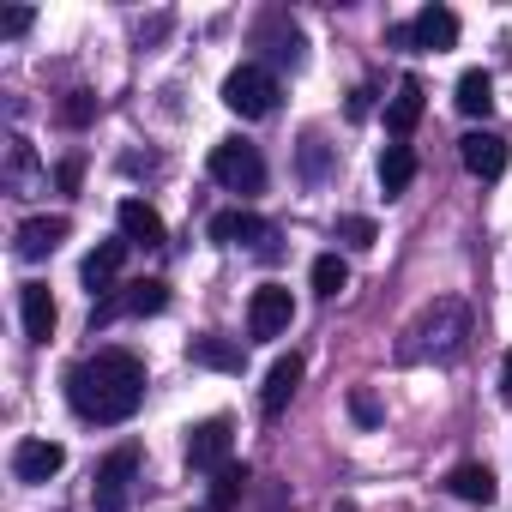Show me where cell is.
<instances>
[{"label": "cell", "mask_w": 512, "mask_h": 512, "mask_svg": "<svg viewBox=\"0 0 512 512\" xmlns=\"http://www.w3.org/2000/svg\"><path fill=\"white\" fill-rule=\"evenodd\" d=\"M67 404L85 422H97V428L127 422L145 404V362L133 350H97V356H85L67 374Z\"/></svg>", "instance_id": "6da1fadb"}, {"label": "cell", "mask_w": 512, "mask_h": 512, "mask_svg": "<svg viewBox=\"0 0 512 512\" xmlns=\"http://www.w3.org/2000/svg\"><path fill=\"white\" fill-rule=\"evenodd\" d=\"M464 344H470V308L458 296H440L404 326L398 362H410V368L416 362H452V356H464Z\"/></svg>", "instance_id": "7a4b0ae2"}, {"label": "cell", "mask_w": 512, "mask_h": 512, "mask_svg": "<svg viewBox=\"0 0 512 512\" xmlns=\"http://www.w3.org/2000/svg\"><path fill=\"white\" fill-rule=\"evenodd\" d=\"M278 73L272 67H235L229 79H223V109L229 115H241V121H266L272 109H278Z\"/></svg>", "instance_id": "3957f363"}, {"label": "cell", "mask_w": 512, "mask_h": 512, "mask_svg": "<svg viewBox=\"0 0 512 512\" xmlns=\"http://www.w3.org/2000/svg\"><path fill=\"white\" fill-rule=\"evenodd\" d=\"M211 181H223L229 193H260L266 187V157L241 139H223V145H211Z\"/></svg>", "instance_id": "277c9868"}, {"label": "cell", "mask_w": 512, "mask_h": 512, "mask_svg": "<svg viewBox=\"0 0 512 512\" xmlns=\"http://www.w3.org/2000/svg\"><path fill=\"white\" fill-rule=\"evenodd\" d=\"M133 482H139V446H115V452L97 464V482H91L97 512H127Z\"/></svg>", "instance_id": "5b68a950"}, {"label": "cell", "mask_w": 512, "mask_h": 512, "mask_svg": "<svg viewBox=\"0 0 512 512\" xmlns=\"http://www.w3.org/2000/svg\"><path fill=\"white\" fill-rule=\"evenodd\" d=\"M229 446H235V428H229V416H205V422H193L187 428V470H223L229 464Z\"/></svg>", "instance_id": "8992f818"}, {"label": "cell", "mask_w": 512, "mask_h": 512, "mask_svg": "<svg viewBox=\"0 0 512 512\" xmlns=\"http://www.w3.org/2000/svg\"><path fill=\"white\" fill-rule=\"evenodd\" d=\"M290 320H296V302H290L284 284H260V290H253V302H247V332L253 338H284Z\"/></svg>", "instance_id": "52a82bcc"}, {"label": "cell", "mask_w": 512, "mask_h": 512, "mask_svg": "<svg viewBox=\"0 0 512 512\" xmlns=\"http://www.w3.org/2000/svg\"><path fill=\"white\" fill-rule=\"evenodd\" d=\"M506 157H512V145H506L500 133H488V127H476V133L458 139V163H464L476 181H500V175H506Z\"/></svg>", "instance_id": "ba28073f"}, {"label": "cell", "mask_w": 512, "mask_h": 512, "mask_svg": "<svg viewBox=\"0 0 512 512\" xmlns=\"http://www.w3.org/2000/svg\"><path fill=\"white\" fill-rule=\"evenodd\" d=\"M61 464H67V446H61V440H19V446H13V476H19L25 488L61 476Z\"/></svg>", "instance_id": "9c48e42d"}, {"label": "cell", "mask_w": 512, "mask_h": 512, "mask_svg": "<svg viewBox=\"0 0 512 512\" xmlns=\"http://www.w3.org/2000/svg\"><path fill=\"white\" fill-rule=\"evenodd\" d=\"M67 235H73V223H67L61 211H55V217L43 211V217H25V223H19L13 247H19V260H49V253H55Z\"/></svg>", "instance_id": "30bf717a"}, {"label": "cell", "mask_w": 512, "mask_h": 512, "mask_svg": "<svg viewBox=\"0 0 512 512\" xmlns=\"http://www.w3.org/2000/svg\"><path fill=\"white\" fill-rule=\"evenodd\" d=\"M253 43H260L278 67H302V49H308V43H302V31H296L284 13H266L260 25H253Z\"/></svg>", "instance_id": "8fae6325"}, {"label": "cell", "mask_w": 512, "mask_h": 512, "mask_svg": "<svg viewBox=\"0 0 512 512\" xmlns=\"http://www.w3.org/2000/svg\"><path fill=\"white\" fill-rule=\"evenodd\" d=\"M19 320H25V338H31V344H49V338H55L61 308H55L49 284H19Z\"/></svg>", "instance_id": "7c38bea8"}, {"label": "cell", "mask_w": 512, "mask_h": 512, "mask_svg": "<svg viewBox=\"0 0 512 512\" xmlns=\"http://www.w3.org/2000/svg\"><path fill=\"white\" fill-rule=\"evenodd\" d=\"M452 43H458V13H452V7H422V13L410 19V49L440 55V49H452Z\"/></svg>", "instance_id": "4fadbf2b"}, {"label": "cell", "mask_w": 512, "mask_h": 512, "mask_svg": "<svg viewBox=\"0 0 512 512\" xmlns=\"http://www.w3.org/2000/svg\"><path fill=\"white\" fill-rule=\"evenodd\" d=\"M422 109H428V91H422V79H416V73H404V79H398V91H392V103H386V133H392V139L416 133Z\"/></svg>", "instance_id": "5bb4252c"}, {"label": "cell", "mask_w": 512, "mask_h": 512, "mask_svg": "<svg viewBox=\"0 0 512 512\" xmlns=\"http://www.w3.org/2000/svg\"><path fill=\"white\" fill-rule=\"evenodd\" d=\"M115 223H121V241H127V247H163V241H169L163 217H157V211H151L145 199H121Z\"/></svg>", "instance_id": "9a60e30c"}, {"label": "cell", "mask_w": 512, "mask_h": 512, "mask_svg": "<svg viewBox=\"0 0 512 512\" xmlns=\"http://www.w3.org/2000/svg\"><path fill=\"white\" fill-rule=\"evenodd\" d=\"M302 368H308V362H302L296 350L272 362V374H266V386H260V410H266V416H284V404H290L296 386H302Z\"/></svg>", "instance_id": "2e32d148"}, {"label": "cell", "mask_w": 512, "mask_h": 512, "mask_svg": "<svg viewBox=\"0 0 512 512\" xmlns=\"http://www.w3.org/2000/svg\"><path fill=\"white\" fill-rule=\"evenodd\" d=\"M446 494L452 500H470V506H494V494H500V482H494V470L488 464H452V476H446Z\"/></svg>", "instance_id": "e0dca14e"}, {"label": "cell", "mask_w": 512, "mask_h": 512, "mask_svg": "<svg viewBox=\"0 0 512 512\" xmlns=\"http://www.w3.org/2000/svg\"><path fill=\"white\" fill-rule=\"evenodd\" d=\"M211 241H223V247H253V241H266V217L229 205V211L211 217Z\"/></svg>", "instance_id": "ac0fdd59"}, {"label": "cell", "mask_w": 512, "mask_h": 512, "mask_svg": "<svg viewBox=\"0 0 512 512\" xmlns=\"http://www.w3.org/2000/svg\"><path fill=\"white\" fill-rule=\"evenodd\" d=\"M187 362L193 368H217V374H241L247 368V350L229 344V338H187Z\"/></svg>", "instance_id": "d6986e66"}, {"label": "cell", "mask_w": 512, "mask_h": 512, "mask_svg": "<svg viewBox=\"0 0 512 512\" xmlns=\"http://www.w3.org/2000/svg\"><path fill=\"white\" fill-rule=\"evenodd\" d=\"M121 260H127V241H97V247L85 253V266H79L85 290H91V296H97V290H109V284H115V272H121Z\"/></svg>", "instance_id": "ffe728a7"}, {"label": "cell", "mask_w": 512, "mask_h": 512, "mask_svg": "<svg viewBox=\"0 0 512 512\" xmlns=\"http://www.w3.org/2000/svg\"><path fill=\"white\" fill-rule=\"evenodd\" d=\"M241 500H247V464H235V458H229V464L211 476V494H205V506H211V512H235Z\"/></svg>", "instance_id": "44dd1931"}, {"label": "cell", "mask_w": 512, "mask_h": 512, "mask_svg": "<svg viewBox=\"0 0 512 512\" xmlns=\"http://www.w3.org/2000/svg\"><path fill=\"white\" fill-rule=\"evenodd\" d=\"M410 181H416V151L410 145H386L380 151V187H386V199H398Z\"/></svg>", "instance_id": "7402d4cb"}, {"label": "cell", "mask_w": 512, "mask_h": 512, "mask_svg": "<svg viewBox=\"0 0 512 512\" xmlns=\"http://www.w3.org/2000/svg\"><path fill=\"white\" fill-rule=\"evenodd\" d=\"M452 103H458V115H470V121L488 115V109H494V79H488L482 67H470V73L458 79V97H452Z\"/></svg>", "instance_id": "603a6c76"}, {"label": "cell", "mask_w": 512, "mask_h": 512, "mask_svg": "<svg viewBox=\"0 0 512 512\" xmlns=\"http://www.w3.org/2000/svg\"><path fill=\"white\" fill-rule=\"evenodd\" d=\"M115 302H121V314H163V308H169V284H163V278H139V284H127Z\"/></svg>", "instance_id": "cb8c5ba5"}, {"label": "cell", "mask_w": 512, "mask_h": 512, "mask_svg": "<svg viewBox=\"0 0 512 512\" xmlns=\"http://www.w3.org/2000/svg\"><path fill=\"white\" fill-rule=\"evenodd\" d=\"M344 284H350V266L338 260V253H320V260H314V290L332 302V296H344Z\"/></svg>", "instance_id": "d4e9b609"}, {"label": "cell", "mask_w": 512, "mask_h": 512, "mask_svg": "<svg viewBox=\"0 0 512 512\" xmlns=\"http://www.w3.org/2000/svg\"><path fill=\"white\" fill-rule=\"evenodd\" d=\"M374 235H380V229H374V217H338V241H344V247L368 253V247H374Z\"/></svg>", "instance_id": "484cf974"}, {"label": "cell", "mask_w": 512, "mask_h": 512, "mask_svg": "<svg viewBox=\"0 0 512 512\" xmlns=\"http://www.w3.org/2000/svg\"><path fill=\"white\" fill-rule=\"evenodd\" d=\"M91 115H97V97H91V91H73V103L61 109V121H67V127H85Z\"/></svg>", "instance_id": "4316f807"}, {"label": "cell", "mask_w": 512, "mask_h": 512, "mask_svg": "<svg viewBox=\"0 0 512 512\" xmlns=\"http://www.w3.org/2000/svg\"><path fill=\"white\" fill-rule=\"evenodd\" d=\"M350 416H356L362 428H374V422H380V404H374V392H368V386H356V392H350Z\"/></svg>", "instance_id": "83f0119b"}, {"label": "cell", "mask_w": 512, "mask_h": 512, "mask_svg": "<svg viewBox=\"0 0 512 512\" xmlns=\"http://www.w3.org/2000/svg\"><path fill=\"white\" fill-rule=\"evenodd\" d=\"M55 181H61V193H79V181H85V163H79V157H67V163L55 169Z\"/></svg>", "instance_id": "f1b7e54d"}, {"label": "cell", "mask_w": 512, "mask_h": 512, "mask_svg": "<svg viewBox=\"0 0 512 512\" xmlns=\"http://www.w3.org/2000/svg\"><path fill=\"white\" fill-rule=\"evenodd\" d=\"M25 31H31V13H25V7L0 13V37H25Z\"/></svg>", "instance_id": "f546056e"}, {"label": "cell", "mask_w": 512, "mask_h": 512, "mask_svg": "<svg viewBox=\"0 0 512 512\" xmlns=\"http://www.w3.org/2000/svg\"><path fill=\"white\" fill-rule=\"evenodd\" d=\"M368 109H374V91L356 85V91H350V121H368Z\"/></svg>", "instance_id": "4dcf8cb0"}, {"label": "cell", "mask_w": 512, "mask_h": 512, "mask_svg": "<svg viewBox=\"0 0 512 512\" xmlns=\"http://www.w3.org/2000/svg\"><path fill=\"white\" fill-rule=\"evenodd\" d=\"M302 163H308V175H320V169H326V145L308 139V145H302Z\"/></svg>", "instance_id": "1f68e13d"}, {"label": "cell", "mask_w": 512, "mask_h": 512, "mask_svg": "<svg viewBox=\"0 0 512 512\" xmlns=\"http://www.w3.org/2000/svg\"><path fill=\"white\" fill-rule=\"evenodd\" d=\"M500 398H506V404H512V350H506V356H500Z\"/></svg>", "instance_id": "d6a6232c"}]
</instances>
